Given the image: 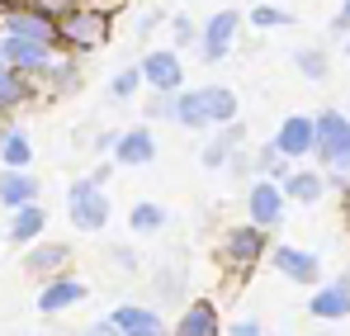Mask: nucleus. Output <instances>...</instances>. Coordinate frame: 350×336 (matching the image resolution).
<instances>
[{"label": "nucleus", "mask_w": 350, "mask_h": 336, "mask_svg": "<svg viewBox=\"0 0 350 336\" xmlns=\"http://www.w3.org/2000/svg\"><path fill=\"white\" fill-rule=\"evenodd\" d=\"M57 53H62V48L33 43V38H5V62L19 66V71H29V76H38V81H43V71L57 62Z\"/></svg>", "instance_id": "14"}, {"label": "nucleus", "mask_w": 350, "mask_h": 336, "mask_svg": "<svg viewBox=\"0 0 350 336\" xmlns=\"http://www.w3.org/2000/svg\"><path fill=\"white\" fill-rule=\"evenodd\" d=\"M43 227H48V209H43V204H24V209H14L5 242H14V246H33V242L43 237Z\"/></svg>", "instance_id": "21"}, {"label": "nucleus", "mask_w": 350, "mask_h": 336, "mask_svg": "<svg viewBox=\"0 0 350 336\" xmlns=\"http://www.w3.org/2000/svg\"><path fill=\"white\" fill-rule=\"evenodd\" d=\"M137 66H142L147 90H161V95H180L185 90V57L175 48H147L137 57Z\"/></svg>", "instance_id": "5"}, {"label": "nucleus", "mask_w": 350, "mask_h": 336, "mask_svg": "<svg viewBox=\"0 0 350 336\" xmlns=\"http://www.w3.org/2000/svg\"><path fill=\"white\" fill-rule=\"evenodd\" d=\"M341 14H346V19H350V0H341Z\"/></svg>", "instance_id": "42"}, {"label": "nucleus", "mask_w": 350, "mask_h": 336, "mask_svg": "<svg viewBox=\"0 0 350 336\" xmlns=\"http://www.w3.org/2000/svg\"><path fill=\"white\" fill-rule=\"evenodd\" d=\"M81 90V57L57 53V62L43 71V100H71Z\"/></svg>", "instance_id": "15"}, {"label": "nucleus", "mask_w": 350, "mask_h": 336, "mask_svg": "<svg viewBox=\"0 0 350 336\" xmlns=\"http://www.w3.org/2000/svg\"><path fill=\"white\" fill-rule=\"evenodd\" d=\"M38 100H43V81L5 62V66H0V114L14 118L19 109H29V105H38Z\"/></svg>", "instance_id": "9"}, {"label": "nucleus", "mask_w": 350, "mask_h": 336, "mask_svg": "<svg viewBox=\"0 0 350 336\" xmlns=\"http://www.w3.org/2000/svg\"><path fill=\"white\" fill-rule=\"evenodd\" d=\"M147 118H166V123H175V95L152 90V100H147Z\"/></svg>", "instance_id": "32"}, {"label": "nucleus", "mask_w": 350, "mask_h": 336, "mask_svg": "<svg viewBox=\"0 0 350 336\" xmlns=\"http://www.w3.org/2000/svg\"><path fill=\"white\" fill-rule=\"evenodd\" d=\"M109 322L118 327V336H166L161 313H152V308H142V303H123V308H114Z\"/></svg>", "instance_id": "19"}, {"label": "nucleus", "mask_w": 350, "mask_h": 336, "mask_svg": "<svg viewBox=\"0 0 350 336\" xmlns=\"http://www.w3.org/2000/svg\"><path fill=\"white\" fill-rule=\"evenodd\" d=\"M232 336H260L256 322H232Z\"/></svg>", "instance_id": "38"}, {"label": "nucleus", "mask_w": 350, "mask_h": 336, "mask_svg": "<svg viewBox=\"0 0 350 336\" xmlns=\"http://www.w3.org/2000/svg\"><path fill=\"white\" fill-rule=\"evenodd\" d=\"M280 185H284V194H289L293 204H303V209H312V204H322V199H327V170L293 166Z\"/></svg>", "instance_id": "17"}, {"label": "nucleus", "mask_w": 350, "mask_h": 336, "mask_svg": "<svg viewBox=\"0 0 350 336\" xmlns=\"http://www.w3.org/2000/svg\"><path fill=\"white\" fill-rule=\"evenodd\" d=\"M293 66H298L308 81H327V71H332V57L322 53V48H293Z\"/></svg>", "instance_id": "28"}, {"label": "nucleus", "mask_w": 350, "mask_h": 336, "mask_svg": "<svg viewBox=\"0 0 350 336\" xmlns=\"http://www.w3.org/2000/svg\"><path fill=\"white\" fill-rule=\"evenodd\" d=\"M81 298H85V284L57 275V280H53L48 289H43V294H38V313H66V308H76Z\"/></svg>", "instance_id": "25"}, {"label": "nucleus", "mask_w": 350, "mask_h": 336, "mask_svg": "<svg viewBox=\"0 0 350 336\" xmlns=\"http://www.w3.org/2000/svg\"><path fill=\"white\" fill-rule=\"evenodd\" d=\"M171 34H175V48L199 43V29H194V19H189V14H175V19H171Z\"/></svg>", "instance_id": "31"}, {"label": "nucleus", "mask_w": 350, "mask_h": 336, "mask_svg": "<svg viewBox=\"0 0 350 336\" xmlns=\"http://www.w3.org/2000/svg\"><path fill=\"white\" fill-rule=\"evenodd\" d=\"M81 336H118V327L109 322V318H105V322H95V327H85Z\"/></svg>", "instance_id": "35"}, {"label": "nucleus", "mask_w": 350, "mask_h": 336, "mask_svg": "<svg viewBox=\"0 0 350 336\" xmlns=\"http://www.w3.org/2000/svg\"><path fill=\"white\" fill-rule=\"evenodd\" d=\"M161 19H166V14H161V10H152V14H142V24H137V34H152V29H157V24H161Z\"/></svg>", "instance_id": "36"}, {"label": "nucleus", "mask_w": 350, "mask_h": 336, "mask_svg": "<svg viewBox=\"0 0 350 336\" xmlns=\"http://www.w3.org/2000/svg\"><path fill=\"white\" fill-rule=\"evenodd\" d=\"M346 57H350V38H346Z\"/></svg>", "instance_id": "46"}, {"label": "nucleus", "mask_w": 350, "mask_h": 336, "mask_svg": "<svg viewBox=\"0 0 350 336\" xmlns=\"http://www.w3.org/2000/svg\"><path fill=\"white\" fill-rule=\"evenodd\" d=\"M114 38V14L105 5H76L57 19V48L62 53H100Z\"/></svg>", "instance_id": "2"}, {"label": "nucleus", "mask_w": 350, "mask_h": 336, "mask_svg": "<svg viewBox=\"0 0 350 336\" xmlns=\"http://www.w3.org/2000/svg\"><path fill=\"white\" fill-rule=\"evenodd\" d=\"M246 19H251L256 29H289V24H293V10L265 0V5H251V14H246Z\"/></svg>", "instance_id": "30"}, {"label": "nucleus", "mask_w": 350, "mask_h": 336, "mask_svg": "<svg viewBox=\"0 0 350 336\" xmlns=\"http://www.w3.org/2000/svg\"><path fill=\"white\" fill-rule=\"evenodd\" d=\"M332 38H350V19L341 14V10L332 14Z\"/></svg>", "instance_id": "34"}, {"label": "nucleus", "mask_w": 350, "mask_h": 336, "mask_svg": "<svg viewBox=\"0 0 350 336\" xmlns=\"http://www.w3.org/2000/svg\"><path fill=\"white\" fill-rule=\"evenodd\" d=\"M142 86H147V81H142V66L133 62V66H123V71L109 76V100H133Z\"/></svg>", "instance_id": "29"}, {"label": "nucleus", "mask_w": 350, "mask_h": 336, "mask_svg": "<svg viewBox=\"0 0 350 336\" xmlns=\"http://www.w3.org/2000/svg\"><path fill=\"white\" fill-rule=\"evenodd\" d=\"M289 170H293L289 157L275 147V138H270V142H260V147L251 152V175H260V180H284Z\"/></svg>", "instance_id": "26"}, {"label": "nucleus", "mask_w": 350, "mask_h": 336, "mask_svg": "<svg viewBox=\"0 0 350 336\" xmlns=\"http://www.w3.org/2000/svg\"><path fill=\"white\" fill-rule=\"evenodd\" d=\"M114 261H118V266H123V270H133V266H137V256H133L128 246H123V251H114Z\"/></svg>", "instance_id": "39"}, {"label": "nucleus", "mask_w": 350, "mask_h": 336, "mask_svg": "<svg viewBox=\"0 0 350 336\" xmlns=\"http://www.w3.org/2000/svg\"><path fill=\"white\" fill-rule=\"evenodd\" d=\"M237 147H246V123H223V128H213V138L199 147V166L204 170H223L232 161Z\"/></svg>", "instance_id": "12"}, {"label": "nucleus", "mask_w": 350, "mask_h": 336, "mask_svg": "<svg viewBox=\"0 0 350 336\" xmlns=\"http://www.w3.org/2000/svg\"><path fill=\"white\" fill-rule=\"evenodd\" d=\"M0 34L5 38H33V43L57 48V19L43 14V10H33V5H10L0 14Z\"/></svg>", "instance_id": "7"}, {"label": "nucleus", "mask_w": 350, "mask_h": 336, "mask_svg": "<svg viewBox=\"0 0 350 336\" xmlns=\"http://www.w3.org/2000/svg\"><path fill=\"white\" fill-rule=\"evenodd\" d=\"M128 227H133L137 237H157V232L166 227V209H161L157 199H142V204H133V214H128Z\"/></svg>", "instance_id": "27"}, {"label": "nucleus", "mask_w": 350, "mask_h": 336, "mask_svg": "<svg viewBox=\"0 0 350 336\" xmlns=\"http://www.w3.org/2000/svg\"><path fill=\"white\" fill-rule=\"evenodd\" d=\"M5 123H10V118H5V114H0V128H5Z\"/></svg>", "instance_id": "45"}, {"label": "nucleus", "mask_w": 350, "mask_h": 336, "mask_svg": "<svg viewBox=\"0 0 350 336\" xmlns=\"http://www.w3.org/2000/svg\"><path fill=\"white\" fill-rule=\"evenodd\" d=\"M109 161L114 166H147V161H157V133L147 123L123 128L114 138V147H109Z\"/></svg>", "instance_id": "11"}, {"label": "nucleus", "mask_w": 350, "mask_h": 336, "mask_svg": "<svg viewBox=\"0 0 350 336\" xmlns=\"http://www.w3.org/2000/svg\"><path fill=\"white\" fill-rule=\"evenodd\" d=\"M66 261H71V246L66 242H43V246H29L24 251V270L29 275H57Z\"/></svg>", "instance_id": "24"}, {"label": "nucleus", "mask_w": 350, "mask_h": 336, "mask_svg": "<svg viewBox=\"0 0 350 336\" xmlns=\"http://www.w3.org/2000/svg\"><path fill=\"white\" fill-rule=\"evenodd\" d=\"M0 166L33 170V138H29L24 123H5L0 128Z\"/></svg>", "instance_id": "20"}, {"label": "nucleus", "mask_w": 350, "mask_h": 336, "mask_svg": "<svg viewBox=\"0 0 350 336\" xmlns=\"http://www.w3.org/2000/svg\"><path fill=\"white\" fill-rule=\"evenodd\" d=\"M0 66H5V34H0Z\"/></svg>", "instance_id": "41"}, {"label": "nucleus", "mask_w": 350, "mask_h": 336, "mask_svg": "<svg viewBox=\"0 0 350 336\" xmlns=\"http://www.w3.org/2000/svg\"><path fill=\"white\" fill-rule=\"evenodd\" d=\"M270 266L293 284H312L322 275V261H317L312 251H298V246H275V251H270Z\"/></svg>", "instance_id": "18"}, {"label": "nucleus", "mask_w": 350, "mask_h": 336, "mask_svg": "<svg viewBox=\"0 0 350 336\" xmlns=\"http://www.w3.org/2000/svg\"><path fill=\"white\" fill-rule=\"evenodd\" d=\"M81 5H105V0H81Z\"/></svg>", "instance_id": "43"}, {"label": "nucleus", "mask_w": 350, "mask_h": 336, "mask_svg": "<svg viewBox=\"0 0 350 336\" xmlns=\"http://www.w3.org/2000/svg\"><path fill=\"white\" fill-rule=\"evenodd\" d=\"M265 251H270V237H265V227H256V223L232 227V232L223 237V256H228L232 266H256Z\"/></svg>", "instance_id": "13"}, {"label": "nucleus", "mask_w": 350, "mask_h": 336, "mask_svg": "<svg viewBox=\"0 0 350 336\" xmlns=\"http://www.w3.org/2000/svg\"><path fill=\"white\" fill-rule=\"evenodd\" d=\"M284 209H289V194H284V185L280 180H251V190H246V214H251V223L256 227H280L284 223Z\"/></svg>", "instance_id": "8"}, {"label": "nucleus", "mask_w": 350, "mask_h": 336, "mask_svg": "<svg viewBox=\"0 0 350 336\" xmlns=\"http://www.w3.org/2000/svg\"><path fill=\"white\" fill-rule=\"evenodd\" d=\"M237 29H241V14L237 10H213L208 24L199 29V62L204 66L228 62V53H232V43H237Z\"/></svg>", "instance_id": "6"}, {"label": "nucleus", "mask_w": 350, "mask_h": 336, "mask_svg": "<svg viewBox=\"0 0 350 336\" xmlns=\"http://www.w3.org/2000/svg\"><path fill=\"white\" fill-rule=\"evenodd\" d=\"M175 336H223V327H218V308H213L208 298L189 303V308L180 313V322H175Z\"/></svg>", "instance_id": "23"}, {"label": "nucleus", "mask_w": 350, "mask_h": 336, "mask_svg": "<svg viewBox=\"0 0 350 336\" xmlns=\"http://www.w3.org/2000/svg\"><path fill=\"white\" fill-rule=\"evenodd\" d=\"M109 175H114V161H100V166L90 170V180H95V185H105V180H109Z\"/></svg>", "instance_id": "37"}, {"label": "nucleus", "mask_w": 350, "mask_h": 336, "mask_svg": "<svg viewBox=\"0 0 350 336\" xmlns=\"http://www.w3.org/2000/svg\"><path fill=\"white\" fill-rule=\"evenodd\" d=\"M5 10H10V5H5V0H0V14H5Z\"/></svg>", "instance_id": "44"}, {"label": "nucleus", "mask_w": 350, "mask_h": 336, "mask_svg": "<svg viewBox=\"0 0 350 336\" xmlns=\"http://www.w3.org/2000/svg\"><path fill=\"white\" fill-rule=\"evenodd\" d=\"M24 5H33V10H43V14H53V19H62L66 10H76L81 0H24Z\"/></svg>", "instance_id": "33"}, {"label": "nucleus", "mask_w": 350, "mask_h": 336, "mask_svg": "<svg viewBox=\"0 0 350 336\" xmlns=\"http://www.w3.org/2000/svg\"><path fill=\"white\" fill-rule=\"evenodd\" d=\"M237 114H241V100L232 86H185L175 95V128H189V133L237 123Z\"/></svg>", "instance_id": "1"}, {"label": "nucleus", "mask_w": 350, "mask_h": 336, "mask_svg": "<svg viewBox=\"0 0 350 336\" xmlns=\"http://www.w3.org/2000/svg\"><path fill=\"white\" fill-rule=\"evenodd\" d=\"M341 209H346V227H350V190H346V199H341Z\"/></svg>", "instance_id": "40"}, {"label": "nucleus", "mask_w": 350, "mask_h": 336, "mask_svg": "<svg viewBox=\"0 0 350 336\" xmlns=\"http://www.w3.org/2000/svg\"><path fill=\"white\" fill-rule=\"evenodd\" d=\"M275 147H280L289 161H308L312 147H317V114H289V118L275 128Z\"/></svg>", "instance_id": "10"}, {"label": "nucleus", "mask_w": 350, "mask_h": 336, "mask_svg": "<svg viewBox=\"0 0 350 336\" xmlns=\"http://www.w3.org/2000/svg\"><path fill=\"white\" fill-rule=\"evenodd\" d=\"M322 170H346L350 175V114L346 109H317V147H312Z\"/></svg>", "instance_id": "4"}, {"label": "nucleus", "mask_w": 350, "mask_h": 336, "mask_svg": "<svg viewBox=\"0 0 350 336\" xmlns=\"http://www.w3.org/2000/svg\"><path fill=\"white\" fill-rule=\"evenodd\" d=\"M38 194H43V185H38V175L33 170H14V166H0V204L14 214V209H24V204H38Z\"/></svg>", "instance_id": "16"}, {"label": "nucleus", "mask_w": 350, "mask_h": 336, "mask_svg": "<svg viewBox=\"0 0 350 336\" xmlns=\"http://www.w3.org/2000/svg\"><path fill=\"white\" fill-rule=\"evenodd\" d=\"M109 214H114V204H109L105 185H95L90 175H81V180L66 185V218H71V227H81V232H105Z\"/></svg>", "instance_id": "3"}, {"label": "nucleus", "mask_w": 350, "mask_h": 336, "mask_svg": "<svg viewBox=\"0 0 350 336\" xmlns=\"http://www.w3.org/2000/svg\"><path fill=\"white\" fill-rule=\"evenodd\" d=\"M308 313L322 318V322L346 318V313H350V275H346V280H336V284H327V289H317V294L308 298Z\"/></svg>", "instance_id": "22"}]
</instances>
